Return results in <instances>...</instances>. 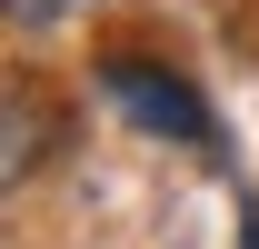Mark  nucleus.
Segmentation results:
<instances>
[{"mask_svg":"<svg viewBox=\"0 0 259 249\" xmlns=\"http://www.w3.org/2000/svg\"><path fill=\"white\" fill-rule=\"evenodd\" d=\"M100 90L120 100L140 130H160V140H209V110H199V90L180 80V70H150V60H110L100 70Z\"/></svg>","mask_w":259,"mask_h":249,"instance_id":"1","label":"nucleus"},{"mask_svg":"<svg viewBox=\"0 0 259 249\" xmlns=\"http://www.w3.org/2000/svg\"><path fill=\"white\" fill-rule=\"evenodd\" d=\"M50 150V110L40 100H0V189H20Z\"/></svg>","mask_w":259,"mask_h":249,"instance_id":"2","label":"nucleus"}]
</instances>
